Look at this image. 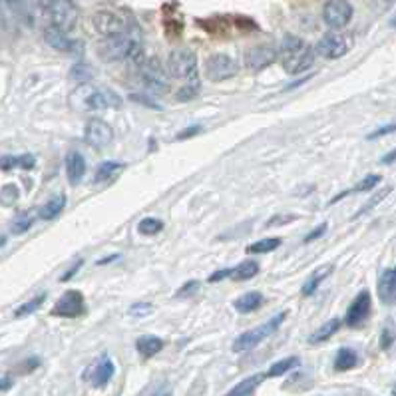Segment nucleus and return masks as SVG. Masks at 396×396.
I'll use <instances>...</instances> for the list:
<instances>
[{
  "label": "nucleus",
  "mask_w": 396,
  "mask_h": 396,
  "mask_svg": "<svg viewBox=\"0 0 396 396\" xmlns=\"http://www.w3.org/2000/svg\"><path fill=\"white\" fill-rule=\"evenodd\" d=\"M8 4H12V6H18V4H23L24 0H6Z\"/></svg>",
  "instance_id": "603ef678"
},
{
  "label": "nucleus",
  "mask_w": 396,
  "mask_h": 396,
  "mask_svg": "<svg viewBox=\"0 0 396 396\" xmlns=\"http://www.w3.org/2000/svg\"><path fill=\"white\" fill-rule=\"evenodd\" d=\"M136 349L142 356H154L164 349V341L160 337H154V335H145V337H140L136 341Z\"/></svg>",
  "instance_id": "412c9836"
},
{
  "label": "nucleus",
  "mask_w": 396,
  "mask_h": 396,
  "mask_svg": "<svg viewBox=\"0 0 396 396\" xmlns=\"http://www.w3.org/2000/svg\"><path fill=\"white\" fill-rule=\"evenodd\" d=\"M285 317L287 313H279L273 319H269L267 323H263V325H259L257 329H251L247 330V332H243V335H239V337L235 339V342H233V352H247L251 351V349H255L257 344H261L265 339H269V337L283 325Z\"/></svg>",
  "instance_id": "39448f33"
},
{
  "label": "nucleus",
  "mask_w": 396,
  "mask_h": 396,
  "mask_svg": "<svg viewBox=\"0 0 396 396\" xmlns=\"http://www.w3.org/2000/svg\"><path fill=\"white\" fill-rule=\"evenodd\" d=\"M352 14H354V8H352L351 2L347 0H329L325 6H323V20L327 26L339 30V28H344L347 24L351 23Z\"/></svg>",
  "instance_id": "6e6552de"
},
{
  "label": "nucleus",
  "mask_w": 396,
  "mask_h": 396,
  "mask_svg": "<svg viewBox=\"0 0 396 396\" xmlns=\"http://www.w3.org/2000/svg\"><path fill=\"white\" fill-rule=\"evenodd\" d=\"M259 273V263L257 261H245V263H241L239 267H235V269H232V275L235 281H249V279H253L255 275Z\"/></svg>",
  "instance_id": "bb28decb"
},
{
  "label": "nucleus",
  "mask_w": 396,
  "mask_h": 396,
  "mask_svg": "<svg viewBox=\"0 0 396 396\" xmlns=\"http://www.w3.org/2000/svg\"><path fill=\"white\" fill-rule=\"evenodd\" d=\"M392 341H395V332H392V329L383 330V337H380V349H383V351H388V349L392 347Z\"/></svg>",
  "instance_id": "e433bc0d"
},
{
  "label": "nucleus",
  "mask_w": 396,
  "mask_h": 396,
  "mask_svg": "<svg viewBox=\"0 0 396 396\" xmlns=\"http://www.w3.org/2000/svg\"><path fill=\"white\" fill-rule=\"evenodd\" d=\"M237 62L227 54H211L205 58V76L211 82H223L237 74Z\"/></svg>",
  "instance_id": "0eeeda50"
},
{
  "label": "nucleus",
  "mask_w": 396,
  "mask_h": 396,
  "mask_svg": "<svg viewBox=\"0 0 396 396\" xmlns=\"http://www.w3.org/2000/svg\"><path fill=\"white\" fill-rule=\"evenodd\" d=\"M70 78L80 82V84H84V82H90L94 78V72L86 64H76V66L72 68V72H70Z\"/></svg>",
  "instance_id": "f704fd0d"
},
{
  "label": "nucleus",
  "mask_w": 396,
  "mask_h": 396,
  "mask_svg": "<svg viewBox=\"0 0 396 396\" xmlns=\"http://www.w3.org/2000/svg\"><path fill=\"white\" fill-rule=\"evenodd\" d=\"M114 371H116V366H114V363H112L110 359H108V356H102V361H100L86 376L90 378L92 386L100 388V386H106L110 383V378L114 376Z\"/></svg>",
  "instance_id": "a211bd4d"
},
{
  "label": "nucleus",
  "mask_w": 396,
  "mask_h": 396,
  "mask_svg": "<svg viewBox=\"0 0 396 396\" xmlns=\"http://www.w3.org/2000/svg\"><path fill=\"white\" fill-rule=\"evenodd\" d=\"M277 60V48L271 44H259L249 48L245 52V66L249 70H263V68L271 66Z\"/></svg>",
  "instance_id": "4468645a"
},
{
  "label": "nucleus",
  "mask_w": 396,
  "mask_h": 396,
  "mask_svg": "<svg viewBox=\"0 0 396 396\" xmlns=\"http://www.w3.org/2000/svg\"><path fill=\"white\" fill-rule=\"evenodd\" d=\"M385 198H386V191H383V193H378V196H374L373 201H371V203H366L363 210L359 211V215H363V213H366V211H371V208H373V205H376L378 201H383V199H385Z\"/></svg>",
  "instance_id": "79ce46f5"
},
{
  "label": "nucleus",
  "mask_w": 396,
  "mask_h": 396,
  "mask_svg": "<svg viewBox=\"0 0 396 396\" xmlns=\"http://www.w3.org/2000/svg\"><path fill=\"white\" fill-rule=\"evenodd\" d=\"M378 299L383 301V305L390 307L395 305L396 299V271L395 269H386L378 279Z\"/></svg>",
  "instance_id": "f3484780"
},
{
  "label": "nucleus",
  "mask_w": 396,
  "mask_h": 396,
  "mask_svg": "<svg viewBox=\"0 0 396 396\" xmlns=\"http://www.w3.org/2000/svg\"><path fill=\"white\" fill-rule=\"evenodd\" d=\"M392 160H395V152H390L386 157H383V164H392Z\"/></svg>",
  "instance_id": "3c124183"
},
{
  "label": "nucleus",
  "mask_w": 396,
  "mask_h": 396,
  "mask_svg": "<svg viewBox=\"0 0 396 396\" xmlns=\"http://www.w3.org/2000/svg\"><path fill=\"white\" fill-rule=\"evenodd\" d=\"M46 301V295H38V297L30 299L28 303H24L23 307L16 308V313H14V317H26V315H30L34 313L36 308H40V305Z\"/></svg>",
  "instance_id": "72a5a7b5"
},
{
  "label": "nucleus",
  "mask_w": 396,
  "mask_h": 396,
  "mask_svg": "<svg viewBox=\"0 0 396 396\" xmlns=\"http://www.w3.org/2000/svg\"><path fill=\"white\" fill-rule=\"evenodd\" d=\"M70 104L80 112H102L106 108H118L121 100L118 98L116 92L108 88H96L88 82H84L76 92H72L70 96Z\"/></svg>",
  "instance_id": "7ed1b4c3"
},
{
  "label": "nucleus",
  "mask_w": 396,
  "mask_h": 396,
  "mask_svg": "<svg viewBox=\"0 0 396 396\" xmlns=\"http://www.w3.org/2000/svg\"><path fill=\"white\" fill-rule=\"evenodd\" d=\"M92 23H94V28H96L104 38L114 36V34L124 32V30L128 28V20L121 18L118 12H112V11L96 12L94 18H92Z\"/></svg>",
  "instance_id": "ddd939ff"
},
{
  "label": "nucleus",
  "mask_w": 396,
  "mask_h": 396,
  "mask_svg": "<svg viewBox=\"0 0 396 396\" xmlns=\"http://www.w3.org/2000/svg\"><path fill=\"white\" fill-rule=\"evenodd\" d=\"M142 80L143 86L148 90H152L155 94H165L169 90V82H167V74L164 72V68L160 66V62L152 58L145 60L142 64Z\"/></svg>",
  "instance_id": "9d476101"
},
{
  "label": "nucleus",
  "mask_w": 396,
  "mask_h": 396,
  "mask_svg": "<svg viewBox=\"0 0 396 396\" xmlns=\"http://www.w3.org/2000/svg\"><path fill=\"white\" fill-rule=\"evenodd\" d=\"M84 140L88 145L96 148V150H104L108 148L114 140V130H112L110 124H106L104 120H90L86 124V132H84Z\"/></svg>",
  "instance_id": "f8f14e48"
},
{
  "label": "nucleus",
  "mask_w": 396,
  "mask_h": 396,
  "mask_svg": "<svg viewBox=\"0 0 396 396\" xmlns=\"http://www.w3.org/2000/svg\"><path fill=\"white\" fill-rule=\"evenodd\" d=\"M120 255H108L106 259H102V261H98V265H104V263H110V261H114V259H118Z\"/></svg>",
  "instance_id": "8fccbe9b"
},
{
  "label": "nucleus",
  "mask_w": 396,
  "mask_h": 396,
  "mask_svg": "<svg viewBox=\"0 0 396 396\" xmlns=\"http://www.w3.org/2000/svg\"><path fill=\"white\" fill-rule=\"evenodd\" d=\"M18 187L16 186H4L2 187V191H0V203H4V205H12L16 199H18Z\"/></svg>",
  "instance_id": "c9c22d12"
},
{
  "label": "nucleus",
  "mask_w": 396,
  "mask_h": 396,
  "mask_svg": "<svg viewBox=\"0 0 396 396\" xmlns=\"http://www.w3.org/2000/svg\"><path fill=\"white\" fill-rule=\"evenodd\" d=\"M229 275H232V269L227 267V269H221V271H217L215 275H211L210 281L211 283H215V281H221V279H225V277H229Z\"/></svg>",
  "instance_id": "37998d69"
},
{
  "label": "nucleus",
  "mask_w": 396,
  "mask_h": 396,
  "mask_svg": "<svg viewBox=\"0 0 396 396\" xmlns=\"http://www.w3.org/2000/svg\"><path fill=\"white\" fill-rule=\"evenodd\" d=\"M199 130H201V128H199V126H196V128H187V132L179 133V136H177V138H179V140H184V138H187V136H191V133H193V136H196V133H199Z\"/></svg>",
  "instance_id": "09e8293b"
},
{
  "label": "nucleus",
  "mask_w": 396,
  "mask_h": 396,
  "mask_svg": "<svg viewBox=\"0 0 396 396\" xmlns=\"http://www.w3.org/2000/svg\"><path fill=\"white\" fill-rule=\"evenodd\" d=\"M299 363H301L299 356H289V359H283V361H277L267 371V376H283V374L291 373L293 368H297Z\"/></svg>",
  "instance_id": "c85d7f7f"
},
{
  "label": "nucleus",
  "mask_w": 396,
  "mask_h": 396,
  "mask_svg": "<svg viewBox=\"0 0 396 396\" xmlns=\"http://www.w3.org/2000/svg\"><path fill=\"white\" fill-rule=\"evenodd\" d=\"M12 386V378L8 374H0V392H4V390H8Z\"/></svg>",
  "instance_id": "c03bdc74"
},
{
  "label": "nucleus",
  "mask_w": 396,
  "mask_h": 396,
  "mask_svg": "<svg viewBox=\"0 0 396 396\" xmlns=\"http://www.w3.org/2000/svg\"><path fill=\"white\" fill-rule=\"evenodd\" d=\"M66 208V196H54V198L50 199V201H46L44 205L40 208V211H38V215H40V220L44 221H50L54 220V217H58L60 215V211Z\"/></svg>",
  "instance_id": "aec40b11"
},
{
  "label": "nucleus",
  "mask_w": 396,
  "mask_h": 396,
  "mask_svg": "<svg viewBox=\"0 0 396 396\" xmlns=\"http://www.w3.org/2000/svg\"><path fill=\"white\" fill-rule=\"evenodd\" d=\"M297 220L295 215H285V217H273V220L267 223V227H271V225H277V223H289V221Z\"/></svg>",
  "instance_id": "a18cd8bd"
},
{
  "label": "nucleus",
  "mask_w": 396,
  "mask_h": 396,
  "mask_svg": "<svg viewBox=\"0 0 396 396\" xmlns=\"http://www.w3.org/2000/svg\"><path fill=\"white\" fill-rule=\"evenodd\" d=\"M341 329V320L339 319H330L327 323H323L319 329L315 330L311 337H308V342H313V344H317V342H323V341H329L330 337L337 332V330Z\"/></svg>",
  "instance_id": "b1692460"
},
{
  "label": "nucleus",
  "mask_w": 396,
  "mask_h": 396,
  "mask_svg": "<svg viewBox=\"0 0 396 396\" xmlns=\"http://www.w3.org/2000/svg\"><path fill=\"white\" fill-rule=\"evenodd\" d=\"M30 225H32V220H30V217H23V220L16 221V223H14L12 232H14V233L28 232V229H30Z\"/></svg>",
  "instance_id": "58836bf2"
},
{
  "label": "nucleus",
  "mask_w": 396,
  "mask_h": 396,
  "mask_svg": "<svg viewBox=\"0 0 396 396\" xmlns=\"http://www.w3.org/2000/svg\"><path fill=\"white\" fill-rule=\"evenodd\" d=\"M380 184V177L378 176H368V177H364L363 181H359L356 186L352 187L351 191H344V193H341V196H337L335 199H330V203H337V201H341L344 196H349V193H363V191H371L373 187H376Z\"/></svg>",
  "instance_id": "c756f323"
},
{
  "label": "nucleus",
  "mask_w": 396,
  "mask_h": 396,
  "mask_svg": "<svg viewBox=\"0 0 396 396\" xmlns=\"http://www.w3.org/2000/svg\"><path fill=\"white\" fill-rule=\"evenodd\" d=\"M279 245H281V239H279V237H273V239H263V241L251 243V245L247 247V253L249 255L271 253V251H275Z\"/></svg>",
  "instance_id": "7c9ffc66"
},
{
  "label": "nucleus",
  "mask_w": 396,
  "mask_h": 396,
  "mask_svg": "<svg viewBox=\"0 0 396 396\" xmlns=\"http://www.w3.org/2000/svg\"><path fill=\"white\" fill-rule=\"evenodd\" d=\"M98 54L106 62H121V60H140L142 58V38L138 28H126L124 32L108 36L98 46Z\"/></svg>",
  "instance_id": "f257e3e1"
},
{
  "label": "nucleus",
  "mask_w": 396,
  "mask_h": 396,
  "mask_svg": "<svg viewBox=\"0 0 396 396\" xmlns=\"http://www.w3.org/2000/svg\"><path fill=\"white\" fill-rule=\"evenodd\" d=\"M162 229H164V221L157 220V217H145L138 225V232L142 233V235H155V233H160Z\"/></svg>",
  "instance_id": "473e14b6"
},
{
  "label": "nucleus",
  "mask_w": 396,
  "mask_h": 396,
  "mask_svg": "<svg viewBox=\"0 0 396 396\" xmlns=\"http://www.w3.org/2000/svg\"><path fill=\"white\" fill-rule=\"evenodd\" d=\"M330 269H332V265H327V267H323V269H319V271H315L313 275L308 277V281L303 285V295H313L317 289H319V285L329 277Z\"/></svg>",
  "instance_id": "cd10ccee"
},
{
  "label": "nucleus",
  "mask_w": 396,
  "mask_h": 396,
  "mask_svg": "<svg viewBox=\"0 0 396 396\" xmlns=\"http://www.w3.org/2000/svg\"><path fill=\"white\" fill-rule=\"evenodd\" d=\"M356 363H359V356H356V351H354V349H349V347L339 349L337 359H335V368H337V371H341V373L351 371V368L356 366Z\"/></svg>",
  "instance_id": "5701e85b"
},
{
  "label": "nucleus",
  "mask_w": 396,
  "mask_h": 396,
  "mask_svg": "<svg viewBox=\"0 0 396 396\" xmlns=\"http://www.w3.org/2000/svg\"><path fill=\"white\" fill-rule=\"evenodd\" d=\"M395 132V124H390V126H386V128H380L378 132L371 133V138H378V136H385V133H392Z\"/></svg>",
  "instance_id": "de8ad7c7"
},
{
  "label": "nucleus",
  "mask_w": 396,
  "mask_h": 396,
  "mask_svg": "<svg viewBox=\"0 0 396 396\" xmlns=\"http://www.w3.org/2000/svg\"><path fill=\"white\" fill-rule=\"evenodd\" d=\"M199 289V281H189V283H186V285L181 287V291H177V297H189L191 293H196Z\"/></svg>",
  "instance_id": "4c0bfd02"
},
{
  "label": "nucleus",
  "mask_w": 396,
  "mask_h": 396,
  "mask_svg": "<svg viewBox=\"0 0 396 396\" xmlns=\"http://www.w3.org/2000/svg\"><path fill=\"white\" fill-rule=\"evenodd\" d=\"M124 164L121 162H102L98 165V169H96V181H106V179H110L114 177V174L121 169Z\"/></svg>",
  "instance_id": "2f4dec72"
},
{
  "label": "nucleus",
  "mask_w": 396,
  "mask_h": 396,
  "mask_svg": "<svg viewBox=\"0 0 396 396\" xmlns=\"http://www.w3.org/2000/svg\"><path fill=\"white\" fill-rule=\"evenodd\" d=\"M265 374H253V376H249V378H245L241 380L239 385L235 386L229 390V396H249L253 395L255 390H257V386L263 383Z\"/></svg>",
  "instance_id": "a878e982"
},
{
  "label": "nucleus",
  "mask_w": 396,
  "mask_h": 396,
  "mask_svg": "<svg viewBox=\"0 0 396 396\" xmlns=\"http://www.w3.org/2000/svg\"><path fill=\"white\" fill-rule=\"evenodd\" d=\"M130 313L132 315H148V313H152V305L150 303H138V305H133L132 308H130Z\"/></svg>",
  "instance_id": "a19ab883"
},
{
  "label": "nucleus",
  "mask_w": 396,
  "mask_h": 396,
  "mask_svg": "<svg viewBox=\"0 0 396 396\" xmlns=\"http://www.w3.org/2000/svg\"><path fill=\"white\" fill-rule=\"evenodd\" d=\"M263 305V295L261 293H257V291H251V293H245L243 297H239L235 301V308L239 311V313H253L257 308Z\"/></svg>",
  "instance_id": "4be33fe9"
},
{
  "label": "nucleus",
  "mask_w": 396,
  "mask_h": 396,
  "mask_svg": "<svg viewBox=\"0 0 396 396\" xmlns=\"http://www.w3.org/2000/svg\"><path fill=\"white\" fill-rule=\"evenodd\" d=\"M349 38L341 32H327L325 36H320V40L317 42L315 52L327 60H337L349 52Z\"/></svg>",
  "instance_id": "1a4fd4ad"
},
{
  "label": "nucleus",
  "mask_w": 396,
  "mask_h": 396,
  "mask_svg": "<svg viewBox=\"0 0 396 396\" xmlns=\"http://www.w3.org/2000/svg\"><path fill=\"white\" fill-rule=\"evenodd\" d=\"M44 40L50 48H54L58 52H78V42L70 40L66 32L58 30L54 26H48L44 30Z\"/></svg>",
  "instance_id": "dca6fc26"
},
{
  "label": "nucleus",
  "mask_w": 396,
  "mask_h": 396,
  "mask_svg": "<svg viewBox=\"0 0 396 396\" xmlns=\"http://www.w3.org/2000/svg\"><path fill=\"white\" fill-rule=\"evenodd\" d=\"M82 313H84V295L80 291H66L56 301L52 308L54 317H64V319H76Z\"/></svg>",
  "instance_id": "9b49d317"
},
{
  "label": "nucleus",
  "mask_w": 396,
  "mask_h": 396,
  "mask_svg": "<svg viewBox=\"0 0 396 396\" xmlns=\"http://www.w3.org/2000/svg\"><path fill=\"white\" fill-rule=\"evenodd\" d=\"M82 263H84V261H76V263H74V267H72L70 271H66V275L60 277V281H68V279H72V277H74V273H76L78 269L82 267Z\"/></svg>",
  "instance_id": "49530a36"
},
{
  "label": "nucleus",
  "mask_w": 396,
  "mask_h": 396,
  "mask_svg": "<svg viewBox=\"0 0 396 396\" xmlns=\"http://www.w3.org/2000/svg\"><path fill=\"white\" fill-rule=\"evenodd\" d=\"M46 6H48L50 20H52L54 28L66 34L76 28L80 12H78V6L72 0H48Z\"/></svg>",
  "instance_id": "423d86ee"
},
{
  "label": "nucleus",
  "mask_w": 396,
  "mask_h": 396,
  "mask_svg": "<svg viewBox=\"0 0 396 396\" xmlns=\"http://www.w3.org/2000/svg\"><path fill=\"white\" fill-rule=\"evenodd\" d=\"M368 315H371V293L368 291H361L351 303L349 311H347L344 323L349 327H361L364 320L368 319Z\"/></svg>",
  "instance_id": "2eb2a0df"
},
{
  "label": "nucleus",
  "mask_w": 396,
  "mask_h": 396,
  "mask_svg": "<svg viewBox=\"0 0 396 396\" xmlns=\"http://www.w3.org/2000/svg\"><path fill=\"white\" fill-rule=\"evenodd\" d=\"M277 58H279V62H281V66H283L285 72L297 76V74L313 66L315 50L303 38L287 34L281 46H279V50H277Z\"/></svg>",
  "instance_id": "f03ea898"
},
{
  "label": "nucleus",
  "mask_w": 396,
  "mask_h": 396,
  "mask_svg": "<svg viewBox=\"0 0 396 396\" xmlns=\"http://www.w3.org/2000/svg\"><path fill=\"white\" fill-rule=\"evenodd\" d=\"M66 174L72 186L80 184V179L86 174V160H84V155L78 154V152H70L66 155Z\"/></svg>",
  "instance_id": "6ab92c4d"
},
{
  "label": "nucleus",
  "mask_w": 396,
  "mask_h": 396,
  "mask_svg": "<svg viewBox=\"0 0 396 396\" xmlns=\"http://www.w3.org/2000/svg\"><path fill=\"white\" fill-rule=\"evenodd\" d=\"M34 164H36V160H34V155H4V157H0V167L2 169H12V167H23V169H32Z\"/></svg>",
  "instance_id": "393cba45"
},
{
  "label": "nucleus",
  "mask_w": 396,
  "mask_h": 396,
  "mask_svg": "<svg viewBox=\"0 0 396 396\" xmlns=\"http://www.w3.org/2000/svg\"><path fill=\"white\" fill-rule=\"evenodd\" d=\"M325 232H327V223H323V225H319L317 229H313V232L308 233L307 237H305V243H311L315 241V239H319V237L325 235Z\"/></svg>",
  "instance_id": "ea45409f"
},
{
  "label": "nucleus",
  "mask_w": 396,
  "mask_h": 396,
  "mask_svg": "<svg viewBox=\"0 0 396 396\" xmlns=\"http://www.w3.org/2000/svg\"><path fill=\"white\" fill-rule=\"evenodd\" d=\"M167 74L177 80H187V84H198V56L189 48L174 50L167 58Z\"/></svg>",
  "instance_id": "20e7f679"
}]
</instances>
